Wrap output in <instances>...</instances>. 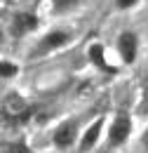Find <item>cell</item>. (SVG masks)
Wrapping results in <instances>:
<instances>
[{"label":"cell","instance_id":"cell-1","mask_svg":"<svg viewBox=\"0 0 148 153\" xmlns=\"http://www.w3.org/2000/svg\"><path fill=\"white\" fill-rule=\"evenodd\" d=\"M71 31H66V28H52V31H47L45 36H40L38 40V45L33 47V57H45V54H52L54 50H61V47H66L68 42H71Z\"/></svg>","mask_w":148,"mask_h":153},{"label":"cell","instance_id":"cell-2","mask_svg":"<svg viewBox=\"0 0 148 153\" xmlns=\"http://www.w3.org/2000/svg\"><path fill=\"white\" fill-rule=\"evenodd\" d=\"M2 115L7 120H12V123H26L33 115V106L21 94H10L2 101Z\"/></svg>","mask_w":148,"mask_h":153},{"label":"cell","instance_id":"cell-3","mask_svg":"<svg viewBox=\"0 0 148 153\" xmlns=\"http://www.w3.org/2000/svg\"><path fill=\"white\" fill-rule=\"evenodd\" d=\"M132 134V118L125 111L115 115V120L108 127V137H106V146L108 149H115V146H122Z\"/></svg>","mask_w":148,"mask_h":153},{"label":"cell","instance_id":"cell-4","mask_svg":"<svg viewBox=\"0 0 148 153\" xmlns=\"http://www.w3.org/2000/svg\"><path fill=\"white\" fill-rule=\"evenodd\" d=\"M118 54L125 64H134L139 54V36L134 31H122L118 36Z\"/></svg>","mask_w":148,"mask_h":153},{"label":"cell","instance_id":"cell-5","mask_svg":"<svg viewBox=\"0 0 148 153\" xmlns=\"http://www.w3.org/2000/svg\"><path fill=\"white\" fill-rule=\"evenodd\" d=\"M78 137V120H66L61 125H56V130L52 132V144L56 149H71Z\"/></svg>","mask_w":148,"mask_h":153},{"label":"cell","instance_id":"cell-6","mask_svg":"<svg viewBox=\"0 0 148 153\" xmlns=\"http://www.w3.org/2000/svg\"><path fill=\"white\" fill-rule=\"evenodd\" d=\"M10 26H12V36L21 38V36H28L31 31L38 28V17L33 12H14Z\"/></svg>","mask_w":148,"mask_h":153},{"label":"cell","instance_id":"cell-7","mask_svg":"<svg viewBox=\"0 0 148 153\" xmlns=\"http://www.w3.org/2000/svg\"><path fill=\"white\" fill-rule=\"evenodd\" d=\"M104 115L101 118H96L92 125L85 130V134H82V139H80V151L82 153H87V151H92L94 146H96V141H99V137H101V130H104Z\"/></svg>","mask_w":148,"mask_h":153},{"label":"cell","instance_id":"cell-8","mask_svg":"<svg viewBox=\"0 0 148 153\" xmlns=\"http://www.w3.org/2000/svg\"><path fill=\"white\" fill-rule=\"evenodd\" d=\"M87 57H90V61H92L96 68H101V71H106V73H113V68L108 66V61H106L104 45H99V42H92V45L87 47Z\"/></svg>","mask_w":148,"mask_h":153},{"label":"cell","instance_id":"cell-9","mask_svg":"<svg viewBox=\"0 0 148 153\" xmlns=\"http://www.w3.org/2000/svg\"><path fill=\"white\" fill-rule=\"evenodd\" d=\"M80 2L82 0H50V10L54 14H68V12H73Z\"/></svg>","mask_w":148,"mask_h":153},{"label":"cell","instance_id":"cell-10","mask_svg":"<svg viewBox=\"0 0 148 153\" xmlns=\"http://www.w3.org/2000/svg\"><path fill=\"white\" fill-rule=\"evenodd\" d=\"M19 76V66L12 64V61H0V78L2 80H10V78Z\"/></svg>","mask_w":148,"mask_h":153},{"label":"cell","instance_id":"cell-11","mask_svg":"<svg viewBox=\"0 0 148 153\" xmlns=\"http://www.w3.org/2000/svg\"><path fill=\"white\" fill-rule=\"evenodd\" d=\"M134 5H139V0H115V7L118 10H130Z\"/></svg>","mask_w":148,"mask_h":153},{"label":"cell","instance_id":"cell-12","mask_svg":"<svg viewBox=\"0 0 148 153\" xmlns=\"http://www.w3.org/2000/svg\"><path fill=\"white\" fill-rule=\"evenodd\" d=\"M141 144H144V149H148V130L141 134Z\"/></svg>","mask_w":148,"mask_h":153},{"label":"cell","instance_id":"cell-13","mask_svg":"<svg viewBox=\"0 0 148 153\" xmlns=\"http://www.w3.org/2000/svg\"><path fill=\"white\" fill-rule=\"evenodd\" d=\"M2 42H5V31L0 28V45H2Z\"/></svg>","mask_w":148,"mask_h":153},{"label":"cell","instance_id":"cell-14","mask_svg":"<svg viewBox=\"0 0 148 153\" xmlns=\"http://www.w3.org/2000/svg\"><path fill=\"white\" fill-rule=\"evenodd\" d=\"M144 92H146V104H148V80H146V90Z\"/></svg>","mask_w":148,"mask_h":153},{"label":"cell","instance_id":"cell-15","mask_svg":"<svg viewBox=\"0 0 148 153\" xmlns=\"http://www.w3.org/2000/svg\"><path fill=\"white\" fill-rule=\"evenodd\" d=\"M0 2H10V0H0Z\"/></svg>","mask_w":148,"mask_h":153}]
</instances>
